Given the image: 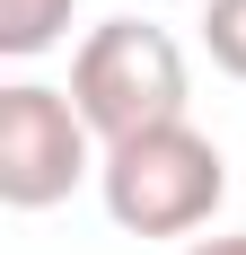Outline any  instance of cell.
Listing matches in <instances>:
<instances>
[{
  "label": "cell",
  "instance_id": "obj_1",
  "mask_svg": "<svg viewBox=\"0 0 246 255\" xmlns=\"http://www.w3.org/2000/svg\"><path fill=\"white\" fill-rule=\"evenodd\" d=\"M97 194H106V220L123 238H194L229 194V158L211 132L158 124V132H132V141L106 150Z\"/></svg>",
  "mask_w": 246,
  "mask_h": 255
},
{
  "label": "cell",
  "instance_id": "obj_2",
  "mask_svg": "<svg viewBox=\"0 0 246 255\" xmlns=\"http://www.w3.org/2000/svg\"><path fill=\"white\" fill-rule=\"evenodd\" d=\"M185 97H194V71H185V44L149 18H106L88 26V44L71 53V106L88 115L106 150L132 141V132L185 124Z\"/></svg>",
  "mask_w": 246,
  "mask_h": 255
},
{
  "label": "cell",
  "instance_id": "obj_3",
  "mask_svg": "<svg viewBox=\"0 0 246 255\" xmlns=\"http://www.w3.org/2000/svg\"><path fill=\"white\" fill-rule=\"evenodd\" d=\"M97 132L71 106V88L9 79L0 88V203L9 211H53L97 176Z\"/></svg>",
  "mask_w": 246,
  "mask_h": 255
},
{
  "label": "cell",
  "instance_id": "obj_4",
  "mask_svg": "<svg viewBox=\"0 0 246 255\" xmlns=\"http://www.w3.org/2000/svg\"><path fill=\"white\" fill-rule=\"evenodd\" d=\"M71 35V0H0V53L9 62H35Z\"/></svg>",
  "mask_w": 246,
  "mask_h": 255
},
{
  "label": "cell",
  "instance_id": "obj_5",
  "mask_svg": "<svg viewBox=\"0 0 246 255\" xmlns=\"http://www.w3.org/2000/svg\"><path fill=\"white\" fill-rule=\"evenodd\" d=\"M202 53L229 79H246V0H202Z\"/></svg>",
  "mask_w": 246,
  "mask_h": 255
},
{
  "label": "cell",
  "instance_id": "obj_6",
  "mask_svg": "<svg viewBox=\"0 0 246 255\" xmlns=\"http://www.w3.org/2000/svg\"><path fill=\"white\" fill-rule=\"evenodd\" d=\"M185 255H246V238H202V247H185Z\"/></svg>",
  "mask_w": 246,
  "mask_h": 255
}]
</instances>
